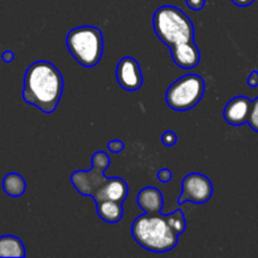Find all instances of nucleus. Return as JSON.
Returning a JSON list of instances; mask_svg holds the SVG:
<instances>
[{
    "label": "nucleus",
    "instance_id": "obj_16",
    "mask_svg": "<svg viewBox=\"0 0 258 258\" xmlns=\"http://www.w3.org/2000/svg\"><path fill=\"white\" fill-rule=\"evenodd\" d=\"M166 218H168L169 224H170V227L173 228V231L175 232L176 234L180 236L181 233H184V231H185L186 228V221L185 216H184V213L180 209L173 212L171 214H168Z\"/></svg>",
    "mask_w": 258,
    "mask_h": 258
},
{
    "label": "nucleus",
    "instance_id": "obj_22",
    "mask_svg": "<svg viewBox=\"0 0 258 258\" xmlns=\"http://www.w3.org/2000/svg\"><path fill=\"white\" fill-rule=\"evenodd\" d=\"M247 85L252 88L258 87V71H253L247 78Z\"/></svg>",
    "mask_w": 258,
    "mask_h": 258
},
{
    "label": "nucleus",
    "instance_id": "obj_14",
    "mask_svg": "<svg viewBox=\"0 0 258 258\" xmlns=\"http://www.w3.org/2000/svg\"><path fill=\"white\" fill-rule=\"evenodd\" d=\"M0 257H25V247L18 237L7 236L0 237Z\"/></svg>",
    "mask_w": 258,
    "mask_h": 258
},
{
    "label": "nucleus",
    "instance_id": "obj_17",
    "mask_svg": "<svg viewBox=\"0 0 258 258\" xmlns=\"http://www.w3.org/2000/svg\"><path fill=\"white\" fill-rule=\"evenodd\" d=\"M249 126H251L252 130H254L258 133V98L252 101L251 111H249L248 121H247Z\"/></svg>",
    "mask_w": 258,
    "mask_h": 258
},
{
    "label": "nucleus",
    "instance_id": "obj_15",
    "mask_svg": "<svg viewBox=\"0 0 258 258\" xmlns=\"http://www.w3.org/2000/svg\"><path fill=\"white\" fill-rule=\"evenodd\" d=\"M25 189H27V183L20 174L9 173L3 179V190L7 196L18 198L25 193Z\"/></svg>",
    "mask_w": 258,
    "mask_h": 258
},
{
    "label": "nucleus",
    "instance_id": "obj_12",
    "mask_svg": "<svg viewBox=\"0 0 258 258\" xmlns=\"http://www.w3.org/2000/svg\"><path fill=\"white\" fill-rule=\"evenodd\" d=\"M136 202L145 213H159L164 206L163 194L154 186H146L141 189L140 193L138 194Z\"/></svg>",
    "mask_w": 258,
    "mask_h": 258
},
{
    "label": "nucleus",
    "instance_id": "obj_9",
    "mask_svg": "<svg viewBox=\"0 0 258 258\" xmlns=\"http://www.w3.org/2000/svg\"><path fill=\"white\" fill-rule=\"evenodd\" d=\"M128 185L123 179L121 178H107L103 181L102 185L96 190L92 198L95 202L101 201H115L123 203L127 198Z\"/></svg>",
    "mask_w": 258,
    "mask_h": 258
},
{
    "label": "nucleus",
    "instance_id": "obj_3",
    "mask_svg": "<svg viewBox=\"0 0 258 258\" xmlns=\"http://www.w3.org/2000/svg\"><path fill=\"white\" fill-rule=\"evenodd\" d=\"M153 25L159 39L169 48L194 40L193 22L183 10L176 7L164 5L156 9Z\"/></svg>",
    "mask_w": 258,
    "mask_h": 258
},
{
    "label": "nucleus",
    "instance_id": "obj_8",
    "mask_svg": "<svg viewBox=\"0 0 258 258\" xmlns=\"http://www.w3.org/2000/svg\"><path fill=\"white\" fill-rule=\"evenodd\" d=\"M116 80L126 91H138L143 86V72L138 60L133 57H123L116 68Z\"/></svg>",
    "mask_w": 258,
    "mask_h": 258
},
{
    "label": "nucleus",
    "instance_id": "obj_24",
    "mask_svg": "<svg viewBox=\"0 0 258 258\" xmlns=\"http://www.w3.org/2000/svg\"><path fill=\"white\" fill-rule=\"evenodd\" d=\"M231 2L233 3L234 5H237V7L246 8V7H249L254 0H231Z\"/></svg>",
    "mask_w": 258,
    "mask_h": 258
},
{
    "label": "nucleus",
    "instance_id": "obj_11",
    "mask_svg": "<svg viewBox=\"0 0 258 258\" xmlns=\"http://www.w3.org/2000/svg\"><path fill=\"white\" fill-rule=\"evenodd\" d=\"M252 101L244 96H237L226 105L223 111L224 120L233 126H241L247 123L251 111Z\"/></svg>",
    "mask_w": 258,
    "mask_h": 258
},
{
    "label": "nucleus",
    "instance_id": "obj_23",
    "mask_svg": "<svg viewBox=\"0 0 258 258\" xmlns=\"http://www.w3.org/2000/svg\"><path fill=\"white\" fill-rule=\"evenodd\" d=\"M2 59L4 60L5 63L13 62V60H14V53H13L12 50H5L2 54Z\"/></svg>",
    "mask_w": 258,
    "mask_h": 258
},
{
    "label": "nucleus",
    "instance_id": "obj_10",
    "mask_svg": "<svg viewBox=\"0 0 258 258\" xmlns=\"http://www.w3.org/2000/svg\"><path fill=\"white\" fill-rule=\"evenodd\" d=\"M169 49L171 52V58H173L174 63L184 70H193L201 62V52L194 40L171 45Z\"/></svg>",
    "mask_w": 258,
    "mask_h": 258
},
{
    "label": "nucleus",
    "instance_id": "obj_19",
    "mask_svg": "<svg viewBox=\"0 0 258 258\" xmlns=\"http://www.w3.org/2000/svg\"><path fill=\"white\" fill-rule=\"evenodd\" d=\"M107 149L111 151V153H121L125 149V144L121 140H111L110 143L107 144Z\"/></svg>",
    "mask_w": 258,
    "mask_h": 258
},
{
    "label": "nucleus",
    "instance_id": "obj_4",
    "mask_svg": "<svg viewBox=\"0 0 258 258\" xmlns=\"http://www.w3.org/2000/svg\"><path fill=\"white\" fill-rule=\"evenodd\" d=\"M66 44L72 57L86 68H92L102 58L103 35L98 28L82 25L71 30Z\"/></svg>",
    "mask_w": 258,
    "mask_h": 258
},
{
    "label": "nucleus",
    "instance_id": "obj_21",
    "mask_svg": "<svg viewBox=\"0 0 258 258\" xmlns=\"http://www.w3.org/2000/svg\"><path fill=\"white\" fill-rule=\"evenodd\" d=\"M186 5L191 10H202L206 5V0H186Z\"/></svg>",
    "mask_w": 258,
    "mask_h": 258
},
{
    "label": "nucleus",
    "instance_id": "obj_2",
    "mask_svg": "<svg viewBox=\"0 0 258 258\" xmlns=\"http://www.w3.org/2000/svg\"><path fill=\"white\" fill-rule=\"evenodd\" d=\"M131 234L143 248L155 253H164L175 248L179 237L161 212L138 217L131 227Z\"/></svg>",
    "mask_w": 258,
    "mask_h": 258
},
{
    "label": "nucleus",
    "instance_id": "obj_13",
    "mask_svg": "<svg viewBox=\"0 0 258 258\" xmlns=\"http://www.w3.org/2000/svg\"><path fill=\"white\" fill-rule=\"evenodd\" d=\"M97 214L103 222L117 223L123 217L122 203L115 201H101L96 203Z\"/></svg>",
    "mask_w": 258,
    "mask_h": 258
},
{
    "label": "nucleus",
    "instance_id": "obj_1",
    "mask_svg": "<svg viewBox=\"0 0 258 258\" xmlns=\"http://www.w3.org/2000/svg\"><path fill=\"white\" fill-rule=\"evenodd\" d=\"M63 77L57 67L47 60H37L24 76L23 100L44 113L57 108L63 93Z\"/></svg>",
    "mask_w": 258,
    "mask_h": 258
},
{
    "label": "nucleus",
    "instance_id": "obj_6",
    "mask_svg": "<svg viewBox=\"0 0 258 258\" xmlns=\"http://www.w3.org/2000/svg\"><path fill=\"white\" fill-rule=\"evenodd\" d=\"M110 156L105 151H97L92 156V169L90 171H75L71 175V183L80 194L92 197L107 179L105 176V170L110 166Z\"/></svg>",
    "mask_w": 258,
    "mask_h": 258
},
{
    "label": "nucleus",
    "instance_id": "obj_5",
    "mask_svg": "<svg viewBox=\"0 0 258 258\" xmlns=\"http://www.w3.org/2000/svg\"><path fill=\"white\" fill-rule=\"evenodd\" d=\"M206 91L204 80L198 75H185L176 80L165 93L166 103L175 111H188L196 107Z\"/></svg>",
    "mask_w": 258,
    "mask_h": 258
},
{
    "label": "nucleus",
    "instance_id": "obj_7",
    "mask_svg": "<svg viewBox=\"0 0 258 258\" xmlns=\"http://www.w3.org/2000/svg\"><path fill=\"white\" fill-rule=\"evenodd\" d=\"M213 196V184L208 176L201 173L188 174L181 183V196L178 204L191 202L196 204L207 203Z\"/></svg>",
    "mask_w": 258,
    "mask_h": 258
},
{
    "label": "nucleus",
    "instance_id": "obj_20",
    "mask_svg": "<svg viewBox=\"0 0 258 258\" xmlns=\"http://www.w3.org/2000/svg\"><path fill=\"white\" fill-rule=\"evenodd\" d=\"M156 176H158V180L160 183H168V181L173 179V173L169 169H161V170L158 171V175Z\"/></svg>",
    "mask_w": 258,
    "mask_h": 258
},
{
    "label": "nucleus",
    "instance_id": "obj_18",
    "mask_svg": "<svg viewBox=\"0 0 258 258\" xmlns=\"http://www.w3.org/2000/svg\"><path fill=\"white\" fill-rule=\"evenodd\" d=\"M176 140H178V138H176L175 133H173V131H165V133L163 134V136H161L163 144L165 146H169V148L175 145Z\"/></svg>",
    "mask_w": 258,
    "mask_h": 258
}]
</instances>
